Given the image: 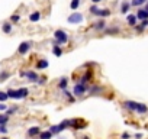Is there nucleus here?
<instances>
[{
  "mask_svg": "<svg viewBox=\"0 0 148 139\" xmlns=\"http://www.w3.org/2000/svg\"><path fill=\"white\" fill-rule=\"evenodd\" d=\"M7 96L10 99H22L28 96V88H19V90H9Z\"/></svg>",
  "mask_w": 148,
  "mask_h": 139,
  "instance_id": "nucleus-1",
  "label": "nucleus"
},
{
  "mask_svg": "<svg viewBox=\"0 0 148 139\" xmlns=\"http://www.w3.org/2000/svg\"><path fill=\"white\" fill-rule=\"evenodd\" d=\"M55 39H57V42H58V45L60 43H66L67 41H68V36H67V33L64 32V31H61V29H58V31H55Z\"/></svg>",
  "mask_w": 148,
  "mask_h": 139,
  "instance_id": "nucleus-2",
  "label": "nucleus"
},
{
  "mask_svg": "<svg viewBox=\"0 0 148 139\" xmlns=\"http://www.w3.org/2000/svg\"><path fill=\"white\" fill-rule=\"evenodd\" d=\"M83 22V15L81 13H73L68 16V23H81Z\"/></svg>",
  "mask_w": 148,
  "mask_h": 139,
  "instance_id": "nucleus-3",
  "label": "nucleus"
},
{
  "mask_svg": "<svg viewBox=\"0 0 148 139\" xmlns=\"http://www.w3.org/2000/svg\"><path fill=\"white\" fill-rule=\"evenodd\" d=\"M20 76H22V77H28V78H29V81H32V83H35V81L38 80V76H36V73H33V71L20 73Z\"/></svg>",
  "mask_w": 148,
  "mask_h": 139,
  "instance_id": "nucleus-4",
  "label": "nucleus"
},
{
  "mask_svg": "<svg viewBox=\"0 0 148 139\" xmlns=\"http://www.w3.org/2000/svg\"><path fill=\"white\" fill-rule=\"evenodd\" d=\"M84 91H86L84 84H76V87H74V94H76V96H83Z\"/></svg>",
  "mask_w": 148,
  "mask_h": 139,
  "instance_id": "nucleus-5",
  "label": "nucleus"
},
{
  "mask_svg": "<svg viewBox=\"0 0 148 139\" xmlns=\"http://www.w3.org/2000/svg\"><path fill=\"white\" fill-rule=\"evenodd\" d=\"M70 126H74L76 129H83L84 122H81V119H74V120H70Z\"/></svg>",
  "mask_w": 148,
  "mask_h": 139,
  "instance_id": "nucleus-6",
  "label": "nucleus"
},
{
  "mask_svg": "<svg viewBox=\"0 0 148 139\" xmlns=\"http://www.w3.org/2000/svg\"><path fill=\"white\" fill-rule=\"evenodd\" d=\"M29 48H31V43L29 42H23V43L19 45V52L20 54H26L29 51Z\"/></svg>",
  "mask_w": 148,
  "mask_h": 139,
  "instance_id": "nucleus-7",
  "label": "nucleus"
},
{
  "mask_svg": "<svg viewBox=\"0 0 148 139\" xmlns=\"http://www.w3.org/2000/svg\"><path fill=\"white\" fill-rule=\"evenodd\" d=\"M137 19H141V20L148 19V9H141L138 12V15H137Z\"/></svg>",
  "mask_w": 148,
  "mask_h": 139,
  "instance_id": "nucleus-8",
  "label": "nucleus"
},
{
  "mask_svg": "<svg viewBox=\"0 0 148 139\" xmlns=\"http://www.w3.org/2000/svg\"><path fill=\"white\" fill-rule=\"evenodd\" d=\"M96 15H97V16H100V17H106V16H109V15H110V10H109V9H99Z\"/></svg>",
  "mask_w": 148,
  "mask_h": 139,
  "instance_id": "nucleus-9",
  "label": "nucleus"
},
{
  "mask_svg": "<svg viewBox=\"0 0 148 139\" xmlns=\"http://www.w3.org/2000/svg\"><path fill=\"white\" fill-rule=\"evenodd\" d=\"M47 67H48V61H47V59H41V61H38V64H36V68H38V70L47 68Z\"/></svg>",
  "mask_w": 148,
  "mask_h": 139,
  "instance_id": "nucleus-10",
  "label": "nucleus"
},
{
  "mask_svg": "<svg viewBox=\"0 0 148 139\" xmlns=\"http://www.w3.org/2000/svg\"><path fill=\"white\" fill-rule=\"evenodd\" d=\"M125 106L128 107V109H131V110H137L138 103H135V102H125Z\"/></svg>",
  "mask_w": 148,
  "mask_h": 139,
  "instance_id": "nucleus-11",
  "label": "nucleus"
},
{
  "mask_svg": "<svg viewBox=\"0 0 148 139\" xmlns=\"http://www.w3.org/2000/svg\"><path fill=\"white\" fill-rule=\"evenodd\" d=\"M128 23L131 26H135L137 25V16H134V15H128Z\"/></svg>",
  "mask_w": 148,
  "mask_h": 139,
  "instance_id": "nucleus-12",
  "label": "nucleus"
},
{
  "mask_svg": "<svg viewBox=\"0 0 148 139\" xmlns=\"http://www.w3.org/2000/svg\"><path fill=\"white\" fill-rule=\"evenodd\" d=\"M129 6H131V5H129L128 2H123V3H122V6H121V12H122V13H128Z\"/></svg>",
  "mask_w": 148,
  "mask_h": 139,
  "instance_id": "nucleus-13",
  "label": "nucleus"
},
{
  "mask_svg": "<svg viewBox=\"0 0 148 139\" xmlns=\"http://www.w3.org/2000/svg\"><path fill=\"white\" fill-rule=\"evenodd\" d=\"M39 133H41V132H39V128H36V126H35V128H31V129L28 130V135H29V136H33V135H39Z\"/></svg>",
  "mask_w": 148,
  "mask_h": 139,
  "instance_id": "nucleus-14",
  "label": "nucleus"
},
{
  "mask_svg": "<svg viewBox=\"0 0 148 139\" xmlns=\"http://www.w3.org/2000/svg\"><path fill=\"white\" fill-rule=\"evenodd\" d=\"M51 136H52V132L50 130V132H42V133H39V138L41 139H51Z\"/></svg>",
  "mask_w": 148,
  "mask_h": 139,
  "instance_id": "nucleus-15",
  "label": "nucleus"
},
{
  "mask_svg": "<svg viewBox=\"0 0 148 139\" xmlns=\"http://www.w3.org/2000/svg\"><path fill=\"white\" fill-rule=\"evenodd\" d=\"M39 17H41V15H39V12H35V13H32V15L29 16V19H31V22H36V20H39Z\"/></svg>",
  "mask_w": 148,
  "mask_h": 139,
  "instance_id": "nucleus-16",
  "label": "nucleus"
},
{
  "mask_svg": "<svg viewBox=\"0 0 148 139\" xmlns=\"http://www.w3.org/2000/svg\"><path fill=\"white\" fill-rule=\"evenodd\" d=\"M104 26H106V25H104V20H99V22L96 23L94 28H96L97 31H102V29H104Z\"/></svg>",
  "mask_w": 148,
  "mask_h": 139,
  "instance_id": "nucleus-17",
  "label": "nucleus"
},
{
  "mask_svg": "<svg viewBox=\"0 0 148 139\" xmlns=\"http://www.w3.org/2000/svg\"><path fill=\"white\" fill-rule=\"evenodd\" d=\"M137 112H139V113H145V112H147V106H145V104H142V103H138Z\"/></svg>",
  "mask_w": 148,
  "mask_h": 139,
  "instance_id": "nucleus-18",
  "label": "nucleus"
},
{
  "mask_svg": "<svg viewBox=\"0 0 148 139\" xmlns=\"http://www.w3.org/2000/svg\"><path fill=\"white\" fill-rule=\"evenodd\" d=\"M92 77V71H87L86 74H84V77L81 78V84H84V83H87V80Z\"/></svg>",
  "mask_w": 148,
  "mask_h": 139,
  "instance_id": "nucleus-19",
  "label": "nucleus"
},
{
  "mask_svg": "<svg viewBox=\"0 0 148 139\" xmlns=\"http://www.w3.org/2000/svg\"><path fill=\"white\" fill-rule=\"evenodd\" d=\"M52 52H54V55H55V57H60V55L62 54V51H61V48H60V46H54Z\"/></svg>",
  "mask_w": 148,
  "mask_h": 139,
  "instance_id": "nucleus-20",
  "label": "nucleus"
},
{
  "mask_svg": "<svg viewBox=\"0 0 148 139\" xmlns=\"http://www.w3.org/2000/svg\"><path fill=\"white\" fill-rule=\"evenodd\" d=\"M10 31H12L10 23H5V25H3V32H5V33H9Z\"/></svg>",
  "mask_w": 148,
  "mask_h": 139,
  "instance_id": "nucleus-21",
  "label": "nucleus"
},
{
  "mask_svg": "<svg viewBox=\"0 0 148 139\" xmlns=\"http://www.w3.org/2000/svg\"><path fill=\"white\" fill-rule=\"evenodd\" d=\"M7 99H9L7 93H5V91H0V102H5V100H7Z\"/></svg>",
  "mask_w": 148,
  "mask_h": 139,
  "instance_id": "nucleus-22",
  "label": "nucleus"
},
{
  "mask_svg": "<svg viewBox=\"0 0 148 139\" xmlns=\"http://www.w3.org/2000/svg\"><path fill=\"white\" fill-rule=\"evenodd\" d=\"M7 119H9V118H7L6 114H0V125H5V123L7 122Z\"/></svg>",
  "mask_w": 148,
  "mask_h": 139,
  "instance_id": "nucleus-23",
  "label": "nucleus"
},
{
  "mask_svg": "<svg viewBox=\"0 0 148 139\" xmlns=\"http://www.w3.org/2000/svg\"><path fill=\"white\" fill-rule=\"evenodd\" d=\"M144 3H145V0H132V5L134 6H141Z\"/></svg>",
  "mask_w": 148,
  "mask_h": 139,
  "instance_id": "nucleus-24",
  "label": "nucleus"
},
{
  "mask_svg": "<svg viewBox=\"0 0 148 139\" xmlns=\"http://www.w3.org/2000/svg\"><path fill=\"white\" fill-rule=\"evenodd\" d=\"M78 5H80V0H73L71 2V9H77Z\"/></svg>",
  "mask_w": 148,
  "mask_h": 139,
  "instance_id": "nucleus-25",
  "label": "nucleus"
},
{
  "mask_svg": "<svg viewBox=\"0 0 148 139\" xmlns=\"http://www.w3.org/2000/svg\"><path fill=\"white\" fill-rule=\"evenodd\" d=\"M60 87H61V88H66V87H67V78H62V80H61Z\"/></svg>",
  "mask_w": 148,
  "mask_h": 139,
  "instance_id": "nucleus-26",
  "label": "nucleus"
},
{
  "mask_svg": "<svg viewBox=\"0 0 148 139\" xmlns=\"http://www.w3.org/2000/svg\"><path fill=\"white\" fill-rule=\"evenodd\" d=\"M115 32H119V29L118 28H110V29L106 31V33H115Z\"/></svg>",
  "mask_w": 148,
  "mask_h": 139,
  "instance_id": "nucleus-27",
  "label": "nucleus"
},
{
  "mask_svg": "<svg viewBox=\"0 0 148 139\" xmlns=\"http://www.w3.org/2000/svg\"><path fill=\"white\" fill-rule=\"evenodd\" d=\"M9 77V73H3L2 76H0V81H3V80H6Z\"/></svg>",
  "mask_w": 148,
  "mask_h": 139,
  "instance_id": "nucleus-28",
  "label": "nucleus"
},
{
  "mask_svg": "<svg viewBox=\"0 0 148 139\" xmlns=\"http://www.w3.org/2000/svg\"><path fill=\"white\" fill-rule=\"evenodd\" d=\"M97 10H99V9H97V6H92V7H90V12H92L93 15H96V13H97Z\"/></svg>",
  "mask_w": 148,
  "mask_h": 139,
  "instance_id": "nucleus-29",
  "label": "nucleus"
},
{
  "mask_svg": "<svg viewBox=\"0 0 148 139\" xmlns=\"http://www.w3.org/2000/svg\"><path fill=\"white\" fill-rule=\"evenodd\" d=\"M0 132H2V133H6V132H7V129H6L5 125H0Z\"/></svg>",
  "mask_w": 148,
  "mask_h": 139,
  "instance_id": "nucleus-30",
  "label": "nucleus"
},
{
  "mask_svg": "<svg viewBox=\"0 0 148 139\" xmlns=\"http://www.w3.org/2000/svg\"><path fill=\"white\" fill-rule=\"evenodd\" d=\"M142 28H145V26H148V19H144L142 20V25H141Z\"/></svg>",
  "mask_w": 148,
  "mask_h": 139,
  "instance_id": "nucleus-31",
  "label": "nucleus"
},
{
  "mask_svg": "<svg viewBox=\"0 0 148 139\" xmlns=\"http://www.w3.org/2000/svg\"><path fill=\"white\" fill-rule=\"evenodd\" d=\"M12 20H13V22H17V20H19V16H17V15L12 16Z\"/></svg>",
  "mask_w": 148,
  "mask_h": 139,
  "instance_id": "nucleus-32",
  "label": "nucleus"
},
{
  "mask_svg": "<svg viewBox=\"0 0 148 139\" xmlns=\"http://www.w3.org/2000/svg\"><path fill=\"white\" fill-rule=\"evenodd\" d=\"M7 107H6V104H3V103H0V110H6Z\"/></svg>",
  "mask_w": 148,
  "mask_h": 139,
  "instance_id": "nucleus-33",
  "label": "nucleus"
},
{
  "mask_svg": "<svg viewBox=\"0 0 148 139\" xmlns=\"http://www.w3.org/2000/svg\"><path fill=\"white\" fill-rule=\"evenodd\" d=\"M122 138H123V139H128V138H129V133H123Z\"/></svg>",
  "mask_w": 148,
  "mask_h": 139,
  "instance_id": "nucleus-34",
  "label": "nucleus"
},
{
  "mask_svg": "<svg viewBox=\"0 0 148 139\" xmlns=\"http://www.w3.org/2000/svg\"><path fill=\"white\" fill-rule=\"evenodd\" d=\"M64 93H66V96H67V97H70V100H73V97H71V94H70L68 91H64Z\"/></svg>",
  "mask_w": 148,
  "mask_h": 139,
  "instance_id": "nucleus-35",
  "label": "nucleus"
},
{
  "mask_svg": "<svg viewBox=\"0 0 148 139\" xmlns=\"http://www.w3.org/2000/svg\"><path fill=\"white\" fill-rule=\"evenodd\" d=\"M93 3H99V2H102V0H92Z\"/></svg>",
  "mask_w": 148,
  "mask_h": 139,
  "instance_id": "nucleus-36",
  "label": "nucleus"
},
{
  "mask_svg": "<svg viewBox=\"0 0 148 139\" xmlns=\"http://www.w3.org/2000/svg\"><path fill=\"white\" fill-rule=\"evenodd\" d=\"M3 139H7V138H3Z\"/></svg>",
  "mask_w": 148,
  "mask_h": 139,
  "instance_id": "nucleus-37",
  "label": "nucleus"
}]
</instances>
